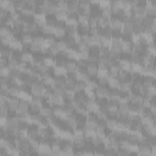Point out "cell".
<instances>
[{
  "label": "cell",
  "instance_id": "7bdbcfd3",
  "mask_svg": "<svg viewBox=\"0 0 156 156\" xmlns=\"http://www.w3.org/2000/svg\"><path fill=\"white\" fill-rule=\"evenodd\" d=\"M150 129H151V134L156 137V126H150Z\"/></svg>",
  "mask_w": 156,
  "mask_h": 156
},
{
  "label": "cell",
  "instance_id": "4dcf8cb0",
  "mask_svg": "<svg viewBox=\"0 0 156 156\" xmlns=\"http://www.w3.org/2000/svg\"><path fill=\"white\" fill-rule=\"evenodd\" d=\"M100 56H110V48L108 46H100Z\"/></svg>",
  "mask_w": 156,
  "mask_h": 156
},
{
  "label": "cell",
  "instance_id": "ffe728a7",
  "mask_svg": "<svg viewBox=\"0 0 156 156\" xmlns=\"http://www.w3.org/2000/svg\"><path fill=\"white\" fill-rule=\"evenodd\" d=\"M22 42H23V44H30L32 45L33 42H34V37L30 33H25L22 36Z\"/></svg>",
  "mask_w": 156,
  "mask_h": 156
},
{
  "label": "cell",
  "instance_id": "83f0119b",
  "mask_svg": "<svg viewBox=\"0 0 156 156\" xmlns=\"http://www.w3.org/2000/svg\"><path fill=\"white\" fill-rule=\"evenodd\" d=\"M76 83H77V81L70 79V78H66V85H65V89H73V90H74Z\"/></svg>",
  "mask_w": 156,
  "mask_h": 156
},
{
  "label": "cell",
  "instance_id": "d6986e66",
  "mask_svg": "<svg viewBox=\"0 0 156 156\" xmlns=\"http://www.w3.org/2000/svg\"><path fill=\"white\" fill-rule=\"evenodd\" d=\"M23 32L32 34L34 32V22H26L23 26Z\"/></svg>",
  "mask_w": 156,
  "mask_h": 156
},
{
  "label": "cell",
  "instance_id": "7402d4cb",
  "mask_svg": "<svg viewBox=\"0 0 156 156\" xmlns=\"http://www.w3.org/2000/svg\"><path fill=\"white\" fill-rule=\"evenodd\" d=\"M143 84L145 88H151L154 85V77L151 76H145L143 79Z\"/></svg>",
  "mask_w": 156,
  "mask_h": 156
},
{
  "label": "cell",
  "instance_id": "8d00e7d4",
  "mask_svg": "<svg viewBox=\"0 0 156 156\" xmlns=\"http://www.w3.org/2000/svg\"><path fill=\"white\" fill-rule=\"evenodd\" d=\"M97 79H98V85L107 87V84H108V77H105V78H97Z\"/></svg>",
  "mask_w": 156,
  "mask_h": 156
},
{
  "label": "cell",
  "instance_id": "6da1fadb",
  "mask_svg": "<svg viewBox=\"0 0 156 156\" xmlns=\"http://www.w3.org/2000/svg\"><path fill=\"white\" fill-rule=\"evenodd\" d=\"M65 68L67 71V73H74L78 71V65H77V61L74 60H67L66 65H65Z\"/></svg>",
  "mask_w": 156,
  "mask_h": 156
},
{
  "label": "cell",
  "instance_id": "cb8c5ba5",
  "mask_svg": "<svg viewBox=\"0 0 156 156\" xmlns=\"http://www.w3.org/2000/svg\"><path fill=\"white\" fill-rule=\"evenodd\" d=\"M27 135L30 138V139H37L39 137V133H38V128H28V132H27Z\"/></svg>",
  "mask_w": 156,
  "mask_h": 156
},
{
  "label": "cell",
  "instance_id": "3957f363",
  "mask_svg": "<svg viewBox=\"0 0 156 156\" xmlns=\"http://www.w3.org/2000/svg\"><path fill=\"white\" fill-rule=\"evenodd\" d=\"M139 149H138V155H142V156H149L151 154V148L144 145L143 143H139L138 144Z\"/></svg>",
  "mask_w": 156,
  "mask_h": 156
},
{
  "label": "cell",
  "instance_id": "d6a6232c",
  "mask_svg": "<svg viewBox=\"0 0 156 156\" xmlns=\"http://www.w3.org/2000/svg\"><path fill=\"white\" fill-rule=\"evenodd\" d=\"M154 20H155V17H148V16H145V19L143 21L144 27H151V26H154Z\"/></svg>",
  "mask_w": 156,
  "mask_h": 156
},
{
  "label": "cell",
  "instance_id": "7a4b0ae2",
  "mask_svg": "<svg viewBox=\"0 0 156 156\" xmlns=\"http://www.w3.org/2000/svg\"><path fill=\"white\" fill-rule=\"evenodd\" d=\"M99 72V66L98 64H89L88 62V66H87V73L90 77H97Z\"/></svg>",
  "mask_w": 156,
  "mask_h": 156
},
{
  "label": "cell",
  "instance_id": "8992f818",
  "mask_svg": "<svg viewBox=\"0 0 156 156\" xmlns=\"http://www.w3.org/2000/svg\"><path fill=\"white\" fill-rule=\"evenodd\" d=\"M142 140H143V135L134 134V133H132V134L128 135V142H129V144H135V145H138L140 142H142Z\"/></svg>",
  "mask_w": 156,
  "mask_h": 156
},
{
  "label": "cell",
  "instance_id": "e575fe53",
  "mask_svg": "<svg viewBox=\"0 0 156 156\" xmlns=\"http://www.w3.org/2000/svg\"><path fill=\"white\" fill-rule=\"evenodd\" d=\"M34 43H37V44H39V45L43 46V44H45V37L39 36V34L34 36Z\"/></svg>",
  "mask_w": 156,
  "mask_h": 156
},
{
  "label": "cell",
  "instance_id": "d4e9b609",
  "mask_svg": "<svg viewBox=\"0 0 156 156\" xmlns=\"http://www.w3.org/2000/svg\"><path fill=\"white\" fill-rule=\"evenodd\" d=\"M55 15H56V20H62V21H64V19H67V16H68L66 10H60V9L57 10V12Z\"/></svg>",
  "mask_w": 156,
  "mask_h": 156
},
{
  "label": "cell",
  "instance_id": "f546056e",
  "mask_svg": "<svg viewBox=\"0 0 156 156\" xmlns=\"http://www.w3.org/2000/svg\"><path fill=\"white\" fill-rule=\"evenodd\" d=\"M65 88H53V94L57 95V97H65Z\"/></svg>",
  "mask_w": 156,
  "mask_h": 156
},
{
  "label": "cell",
  "instance_id": "44dd1931",
  "mask_svg": "<svg viewBox=\"0 0 156 156\" xmlns=\"http://www.w3.org/2000/svg\"><path fill=\"white\" fill-rule=\"evenodd\" d=\"M22 61L26 62V64H29V62L32 64V62H33V55L30 54L29 51H23L22 53Z\"/></svg>",
  "mask_w": 156,
  "mask_h": 156
},
{
  "label": "cell",
  "instance_id": "2e32d148",
  "mask_svg": "<svg viewBox=\"0 0 156 156\" xmlns=\"http://www.w3.org/2000/svg\"><path fill=\"white\" fill-rule=\"evenodd\" d=\"M87 89V83L84 81H77L76 83V88H74V91L76 93H81V91H84Z\"/></svg>",
  "mask_w": 156,
  "mask_h": 156
},
{
  "label": "cell",
  "instance_id": "f6af8a7d",
  "mask_svg": "<svg viewBox=\"0 0 156 156\" xmlns=\"http://www.w3.org/2000/svg\"><path fill=\"white\" fill-rule=\"evenodd\" d=\"M149 156H154V155H149Z\"/></svg>",
  "mask_w": 156,
  "mask_h": 156
},
{
  "label": "cell",
  "instance_id": "7c38bea8",
  "mask_svg": "<svg viewBox=\"0 0 156 156\" xmlns=\"http://www.w3.org/2000/svg\"><path fill=\"white\" fill-rule=\"evenodd\" d=\"M66 122H67V126L70 127V128H72V129H77V117L73 115V116H70V117H67V120H66Z\"/></svg>",
  "mask_w": 156,
  "mask_h": 156
},
{
  "label": "cell",
  "instance_id": "d590c367",
  "mask_svg": "<svg viewBox=\"0 0 156 156\" xmlns=\"http://www.w3.org/2000/svg\"><path fill=\"white\" fill-rule=\"evenodd\" d=\"M105 150H106V148L104 146V144L95 145V152H97V155H104V154H105Z\"/></svg>",
  "mask_w": 156,
  "mask_h": 156
},
{
  "label": "cell",
  "instance_id": "9a60e30c",
  "mask_svg": "<svg viewBox=\"0 0 156 156\" xmlns=\"http://www.w3.org/2000/svg\"><path fill=\"white\" fill-rule=\"evenodd\" d=\"M106 142V138H105V135H104V133L103 134H97L94 138H93V143H94L95 145H100V144H104Z\"/></svg>",
  "mask_w": 156,
  "mask_h": 156
},
{
  "label": "cell",
  "instance_id": "ac0fdd59",
  "mask_svg": "<svg viewBox=\"0 0 156 156\" xmlns=\"http://www.w3.org/2000/svg\"><path fill=\"white\" fill-rule=\"evenodd\" d=\"M111 27L112 29H123V22L120 20H116L114 17H111Z\"/></svg>",
  "mask_w": 156,
  "mask_h": 156
},
{
  "label": "cell",
  "instance_id": "ba28073f",
  "mask_svg": "<svg viewBox=\"0 0 156 156\" xmlns=\"http://www.w3.org/2000/svg\"><path fill=\"white\" fill-rule=\"evenodd\" d=\"M83 150L85 154H93L95 152V144L93 142H85L84 143V146H83Z\"/></svg>",
  "mask_w": 156,
  "mask_h": 156
},
{
  "label": "cell",
  "instance_id": "1f68e13d",
  "mask_svg": "<svg viewBox=\"0 0 156 156\" xmlns=\"http://www.w3.org/2000/svg\"><path fill=\"white\" fill-rule=\"evenodd\" d=\"M55 43H56V42H55V36H54V34H53V36H46V37H45V44L48 45L49 48H50L53 44H55Z\"/></svg>",
  "mask_w": 156,
  "mask_h": 156
},
{
  "label": "cell",
  "instance_id": "ab89813d",
  "mask_svg": "<svg viewBox=\"0 0 156 156\" xmlns=\"http://www.w3.org/2000/svg\"><path fill=\"white\" fill-rule=\"evenodd\" d=\"M99 56H94V55H89V57H88V62L89 64H98L99 62Z\"/></svg>",
  "mask_w": 156,
  "mask_h": 156
},
{
  "label": "cell",
  "instance_id": "30bf717a",
  "mask_svg": "<svg viewBox=\"0 0 156 156\" xmlns=\"http://www.w3.org/2000/svg\"><path fill=\"white\" fill-rule=\"evenodd\" d=\"M132 51H133V43L132 42H123L122 53L123 54H132Z\"/></svg>",
  "mask_w": 156,
  "mask_h": 156
},
{
  "label": "cell",
  "instance_id": "b9f144b4",
  "mask_svg": "<svg viewBox=\"0 0 156 156\" xmlns=\"http://www.w3.org/2000/svg\"><path fill=\"white\" fill-rule=\"evenodd\" d=\"M22 50H23V51H29V50H30V44H23Z\"/></svg>",
  "mask_w": 156,
  "mask_h": 156
},
{
  "label": "cell",
  "instance_id": "52a82bcc",
  "mask_svg": "<svg viewBox=\"0 0 156 156\" xmlns=\"http://www.w3.org/2000/svg\"><path fill=\"white\" fill-rule=\"evenodd\" d=\"M78 10H79V1H78V0H73V1L68 3L67 13H70V12H78Z\"/></svg>",
  "mask_w": 156,
  "mask_h": 156
},
{
  "label": "cell",
  "instance_id": "4fadbf2b",
  "mask_svg": "<svg viewBox=\"0 0 156 156\" xmlns=\"http://www.w3.org/2000/svg\"><path fill=\"white\" fill-rule=\"evenodd\" d=\"M118 111L121 112V115H128L129 114V105L127 103H120Z\"/></svg>",
  "mask_w": 156,
  "mask_h": 156
},
{
  "label": "cell",
  "instance_id": "60d3db41",
  "mask_svg": "<svg viewBox=\"0 0 156 156\" xmlns=\"http://www.w3.org/2000/svg\"><path fill=\"white\" fill-rule=\"evenodd\" d=\"M129 155H131V152L128 150H123V149L118 150V152H117V156H129Z\"/></svg>",
  "mask_w": 156,
  "mask_h": 156
},
{
  "label": "cell",
  "instance_id": "4316f807",
  "mask_svg": "<svg viewBox=\"0 0 156 156\" xmlns=\"http://www.w3.org/2000/svg\"><path fill=\"white\" fill-rule=\"evenodd\" d=\"M133 28H134V23L132 22H123V32H132L133 33Z\"/></svg>",
  "mask_w": 156,
  "mask_h": 156
},
{
  "label": "cell",
  "instance_id": "ee69618b",
  "mask_svg": "<svg viewBox=\"0 0 156 156\" xmlns=\"http://www.w3.org/2000/svg\"><path fill=\"white\" fill-rule=\"evenodd\" d=\"M6 62H9V61H6V59H1V62H0V66H1V67H5V66H6Z\"/></svg>",
  "mask_w": 156,
  "mask_h": 156
},
{
  "label": "cell",
  "instance_id": "f35d334b",
  "mask_svg": "<svg viewBox=\"0 0 156 156\" xmlns=\"http://www.w3.org/2000/svg\"><path fill=\"white\" fill-rule=\"evenodd\" d=\"M112 38L121 39L122 38V29H114L112 30Z\"/></svg>",
  "mask_w": 156,
  "mask_h": 156
},
{
  "label": "cell",
  "instance_id": "5b68a950",
  "mask_svg": "<svg viewBox=\"0 0 156 156\" xmlns=\"http://www.w3.org/2000/svg\"><path fill=\"white\" fill-rule=\"evenodd\" d=\"M66 77H55L54 78V85L53 88H65L66 85Z\"/></svg>",
  "mask_w": 156,
  "mask_h": 156
},
{
  "label": "cell",
  "instance_id": "9c48e42d",
  "mask_svg": "<svg viewBox=\"0 0 156 156\" xmlns=\"http://www.w3.org/2000/svg\"><path fill=\"white\" fill-rule=\"evenodd\" d=\"M144 25L143 23H135L134 25V28H133V34L134 36H140V34H143L144 33Z\"/></svg>",
  "mask_w": 156,
  "mask_h": 156
},
{
  "label": "cell",
  "instance_id": "836d02e7",
  "mask_svg": "<svg viewBox=\"0 0 156 156\" xmlns=\"http://www.w3.org/2000/svg\"><path fill=\"white\" fill-rule=\"evenodd\" d=\"M90 6H91V4H90L89 0H81L79 1V9L81 10H85V9L90 7Z\"/></svg>",
  "mask_w": 156,
  "mask_h": 156
},
{
  "label": "cell",
  "instance_id": "603a6c76",
  "mask_svg": "<svg viewBox=\"0 0 156 156\" xmlns=\"http://www.w3.org/2000/svg\"><path fill=\"white\" fill-rule=\"evenodd\" d=\"M65 34H66V29L65 28H55V33L54 36L59 39H64L65 38Z\"/></svg>",
  "mask_w": 156,
  "mask_h": 156
},
{
  "label": "cell",
  "instance_id": "277c9868",
  "mask_svg": "<svg viewBox=\"0 0 156 156\" xmlns=\"http://www.w3.org/2000/svg\"><path fill=\"white\" fill-rule=\"evenodd\" d=\"M0 53H1V57L3 59H11L13 56V50L10 48V46H3L1 50H0Z\"/></svg>",
  "mask_w": 156,
  "mask_h": 156
},
{
  "label": "cell",
  "instance_id": "74e56055",
  "mask_svg": "<svg viewBox=\"0 0 156 156\" xmlns=\"http://www.w3.org/2000/svg\"><path fill=\"white\" fill-rule=\"evenodd\" d=\"M76 61H77V65H78V67H79V68H87V66H88V61L82 60V59H77Z\"/></svg>",
  "mask_w": 156,
  "mask_h": 156
},
{
  "label": "cell",
  "instance_id": "e0dca14e",
  "mask_svg": "<svg viewBox=\"0 0 156 156\" xmlns=\"http://www.w3.org/2000/svg\"><path fill=\"white\" fill-rule=\"evenodd\" d=\"M7 61H9V62H7V66H9L10 68H17V67H20V64L22 62V61L17 60V59H15V57L9 59Z\"/></svg>",
  "mask_w": 156,
  "mask_h": 156
},
{
  "label": "cell",
  "instance_id": "f1b7e54d",
  "mask_svg": "<svg viewBox=\"0 0 156 156\" xmlns=\"http://www.w3.org/2000/svg\"><path fill=\"white\" fill-rule=\"evenodd\" d=\"M42 49H43V46H42V45H39V44H37V43H34V42H33V44H32V45H30V51H33L34 54L42 53Z\"/></svg>",
  "mask_w": 156,
  "mask_h": 156
},
{
  "label": "cell",
  "instance_id": "8fae6325",
  "mask_svg": "<svg viewBox=\"0 0 156 156\" xmlns=\"http://www.w3.org/2000/svg\"><path fill=\"white\" fill-rule=\"evenodd\" d=\"M144 97L142 94H132L131 93V101L132 104H137V105H142Z\"/></svg>",
  "mask_w": 156,
  "mask_h": 156
},
{
  "label": "cell",
  "instance_id": "484cf974",
  "mask_svg": "<svg viewBox=\"0 0 156 156\" xmlns=\"http://www.w3.org/2000/svg\"><path fill=\"white\" fill-rule=\"evenodd\" d=\"M10 115V110H9V106L4 105V106H0V117H9Z\"/></svg>",
  "mask_w": 156,
  "mask_h": 156
},
{
  "label": "cell",
  "instance_id": "5bb4252c",
  "mask_svg": "<svg viewBox=\"0 0 156 156\" xmlns=\"http://www.w3.org/2000/svg\"><path fill=\"white\" fill-rule=\"evenodd\" d=\"M43 97H36V95H32V100H30V105L32 106H39L42 107L43 106Z\"/></svg>",
  "mask_w": 156,
  "mask_h": 156
}]
</instances>
